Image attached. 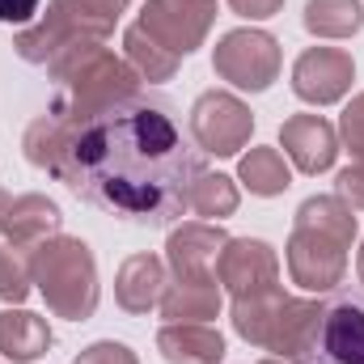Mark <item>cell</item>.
Returning a JSON list of instances; mask_svg holds the SVG:
<instances>
[{
    "label": "cell",
    "mask_w": 364,
    "mask_h": 364,
    "mask_svg": "<svg viewBox=\"0 0 364 364\" xmlns=\"http://www.w3.org/2000/svg\"><path fill=\"white\" fill-rule=\"evenodd\" d=\"M301 21L314 38H352L364 30V4L360 0H305Z\"/></svg>",
    "instance_id": "obj_22"
},
{
    "label": "cell",
    "mask_w": 364,
    "mask_h": 364,
    "mask_svg": "<svg viewBox=\"0 0 364 364\" xmlns=\"http://www.w3.org/2000/svg\"><path fill=\"white\" fill-rule=\"evenodd\" d=\"M356 275H360V284H364V242H360V255H356Z\"/></svg>",
    "instance_id": "obj_34"
},
{
    "label": "cell",
    "mask_w": 364,
    "mask_h": 364,
    "mask_svg": "<svg viewBox=\"0 0 364 364\" xmlns=\"http://www.w3.org/2000/svg\"><path fill=\"white\" fill-rule=\"evenodd\" d=\"M284 301H288L284 284H272V288H259V292H242V296H233V309H229L233 331H237L246 343L267 348L272 322H275V314H279V305H284Z\"/></svg>",
    "instance_id": "obj_21"
},
{
    "label": "cell",
    "mask_w": 364,
    "mask_h": 364,
    "mask_svg": "<svg viewBox=\"0 0 364 364\" xmlns=\"http://www.w3.org/2000/svg\"><path fill=\"white\" fill-rule=\"evenodd\" d=\"M43 0H0V21L4 26H30Z\"/></svg>",
    "instance_id": "obj_32"
},
{
    "label": "cell",
    "mask_w": 364,
    "mask_h": 364,
    "mask_svg": "<svg viewBox=\"0 0 364 364\" xmlns=\"http://www.w3.org/2000/svg\"><path fill=\"white\" fill-rule=\"evenodd\" d=\"M225 242H229V233L220 225H212V220H186L178 229H170L166 267L174 272V279H212Z\"/></svg>",
    "instance_id": "obj_12"
},
{
    "label": "cell",
    "mask_w": 364,
    "mask_h": 364,
    "mask_svg": "<svg viewBox=\"0 0 364 364\" xmlns=\"http://www.w3.org/2000/svg\"><path fill=\"white\" fill-rule=\"evenodd\" d=\"M77 9H85L93 17H106V21H119V13L132 4V0H73Z\"/></svg>",
    "instance_id": "obj_33"
},
{
    "label": "cell",
    "mask_w": 364,
    "mask_h": 364,
    "mask_svg": "<svg viewBox=\"0 0 364 364\" xmlns=\"http://www.w3.org/2000/svg\"><path fill=\"white\" fill-rule=\"evenodd\" d=\"M68 144H73V123L55 119V114H38L26 136H21V149H26V161L51 178H60L64 170V157H68Z\"/></svg>",
    "instance_id": "obj_20"
},
{
    "label": "cell",
    "mask_w": 364,
    "mask_h": 364,
    "mask_svg": "<svg viewBox=\"0 0 364 364\" xmlns=\"http://www.w3.org/2000/svg\"><path fill=\"white\" fill-rule=\"evenodd\" d=\"M73 364H140L136 360V352L127 348V343H114V339H97V343H90L81 356Z\"/></svg>",
    "instance_id": "obj_29"
},
{
    "label": "cell",
    "mask_w": 364,
    "mask_h": 364,
    "mask_svg": "<svg viewBox=\"0 0 364 364\" xmlns=\"http://www.w3.org/2000/svg\"><path fill=\"white\" fill-rule=\"evenodd\" d=\"M322 314H326V305H322V301H309V296H288V301L279 305L275 322H272L267 352H275L279 360L301 364V360H305V352L314 348L318 331H322Z\"/></svg>",
    "instance_id": "obj_15"
},
{
    "label": "cell",
    "mask_w": 364,
    "mask_h": 364,
    "mask_svg": "<svg viewBox=\"0 0 364 364\" xmlns=\"http://www.w3.org/2000/svg\"><path fill=\"white\" fill-rule=\"evenodd\" d=\"M157 309L166 322H212L220 318V279H170Z\"/></svg>",
    "instance_id": "obj_18"
},
{
    "label": "cell",
    "mask_w": 364,
    "mask_h": 364,
    "mask_svg": "<svg viewBox=\"0 0 364 364\" xmlns=\"http://www.w3.org/2000/svg\"><path fill=\"white\" fill-rule=\"evenodd\" d=\"M216 279L229 296L272 288V284H279V255L263 237H229L216 259Z\"/></svg>",
    "instance_id": "obj_11"
},
{
    "label": "cell",
    "mask_w": 364,
    "mask_h": 364,
    "mask_svg": "<svg viewBox=\"0 0 364 364\" xmlns=\"http://www.w3.org/2000/svg\"><path fill=\"white\" fill-rule=\"evenodd\" d=\"M259 364H292V360H279V356H267V360H259Z\"/></svg>",
    "instance_id": "obj_36"
},
{
    "label": "cell",
    "mask_w": 364,
    "mask_h": 364,
    "mask_svg": "<svg viewBox=\"0 0 364 364\" xmlns=\"http://www.w3.org/2000/svg\"><path fill=\"white\" fill-rule=\"evenodd\" d=\"M335 195H339L352 212H364V166L360 161L335 174Z\"/></svg>",
    "instance_id": "obj_30"
},
{
    "label": "cell",
    "mask_w": 364,
    "mask_h": 364,
    "mask_svg": "<svg viewBox=\"0 0 364 364\" xmlns=\"http://www.w3.org/2000/svg\"><path fill=\"white\" fill-rule=\"evenodd\" d=\"M279 64H284V55H279L275 34L255 30V26L229 30L216 43V51H212V73L225 85H233V90H242V93L272 90L275 77H279Z\"/></svg>",
    "instance_id": "obj_5"
},
{
    "label": "cell",
    "mask_w": 364,
    "mask_h": 364,
    "mask_svg": "<svg viewBox=\"0 0 364 364\" xmlns=\"http://www.w3.org/2000/svg\"><path fill=\"white\" fill-rule=\"evenodd\" d=\"M157 352L170 364H220L225 335L208 322H166L157 331Z\"/></svg>",
    "instance_id": "obj_17"
},
{
    "label": "cell",
    "mask_w": 364,
    "mask_h": 364,
    "mask_svg": "<svg viewBox=\"0 0 364 364\" xmlns=\"http://www.w3.org/2000/svg\"><path fill=\"white\" fill-rule=\"evenodd\" d=\"M301 364H364V301L335 296L322 314V331Z\"/></svg>",
    "instance_id": "obj_10"
},
{
    "label": "cell",
    "mask_w": 364,
    "mask_h": 364,
    "mask_svg": "<svg viewBox=\"0 0 364 364\" xmlns=\"http://www.w3.org/2000/svg\"><path fill=\"white\" fill-rule=\"evenodd\" d=\"M186 127H191V140L203 157H237L255 136V114L237 93L208 90L195 97Z\"/></svg>",
    "instance_id": "obj_6"
},
{
    "label": "cell",
    "mask_w": 364,
    "mask_h": 364,
    "mask_svg": "<svg viewBox=\"0 0 364 364\" xmlns=\"http://www.w3.org/2000/svg\"><path fill=\"white\" fill-rule=\"evenodd\" d=\"M123 60L136 68V77L140 81H170L174 73H178V55H170L157 38H149L140 26H127L123 30Z\"/></svg>",
    "instance_id": "obj_25"
},
{
    "label": "cell",
    "mask_w": 364,
    "mask_h": 364,
    "mask_svg": "<svg viewBox=\"0 0 364 364\" xmlns=\"http://www.w3.org/2000/svg\"><path fill=\"white\" fill-rule=\"evenodd\" d=\"M4 208H9V195H4V186H0V216H4Z\"/></svg>",
    "instance_id": "obj_35"
},
{
    "label": "cell",
    "mask_w": 364,
    "mask_h": 364,
    "mask_svg": "<svg viewBox=\"0 0 364 364\" xmlns=\"http://www.w3.org/2000/svg\"><path fill=\"white\" fill-rule=\"evenodd\" d=\"M339 140H343V149L364 166V93H356L343 106V114H339Z\"/></svg>",
    "instance_id": "obj_28"
},
{
    "label": "cell",
    "mask_w": 364,
    "mask_h": 364,
    "mask_svg": "<svg viewBox=\"0 0 364 364\" xmlns=\"http://www.w3.org/2000/svg\"><path fill=\"white\" fill-rule=\"evenodd\" d=\"M114 34V21L106 17H93L85 9H77L73 0H47V13L34 21V26H21L17 38H13V51L34 64V68H47L51 55H60L68 43H81V38H97L106 43Z\"/></svg>",
    "instance_id": "obj_4"
},
{
    "label": "cell",
    "mask_w": 364,
    "mask_h": 364,
    "mask_svg": "<svg viewBox=\"0 0 364 364\" xmlns=\"http://www.w3.org/2000/svg\"><path fill=\"white\" fill-rule=\"evenodd\" d=\"M237 178H242V186H246L250 195L275 199V195H284V191L292 186V170H288V161H284L279 149H250V153L237 161Z\"/></svg>",
    "instance_id": "obj_23"
},
{
    "label": "cell",
    "mask_w": 364,
    "mask_h": 364,
    "mask_svg": "<svg viewBox=\"0 0 364 364\" xmlns=\"http://www.w3.org/2000/svg\"><path fill=\"white\" fill-rule=\"evenodd\" d=\"M229 9L237 17H246V21H267L284 9V0H229Z\"/></svg>",
    "instance_id": "obj_31"
},
{
    "label": "cell",
    "mask_w": 364,
    "mask_h": 364,
    "mask_svg": "<svg viewBox=\"0 0 364 364\" xmlns=\"http://www.w3.org/2000/svg\"><path fill=\"white\" fill-rule=\"evenodd\" d=\"M149 38H157L170 55H191L203 47L216 26V0H149L136 21Z\"/></svg>",
    "instance_id": "obj_8"
},
{
    "label": "cell",
    "mask_w": 364,
    "mask_h": 364,
    "mask_svg": "<svg viewBox=\"0 0 364 364\" xmlns=\"http://www.w3.org/2000/svg\"><path fill=\"white\" fill-rule=\"evenodd\" d=\"M237 203H242L237 182L229 178V174H212V170H203L199 178L191 182V195H186V212H195V216H203L212 225L225 220V216H233Z\"/></svg>",
    "instance_id": "obj_24"
},
{
    "label": "cell",
    "mask_w": 364,
    "mask_h": 364,
    "mask_svg": "<svg viewBox=\"0 0 364 364\" xmlns=\"http://www.w3.org/2000/svg\"><path fill=\"white\" fill-rule=\"evenodd\" d=\"M296 225H314V229H326L335 237H343L348 246L356 242V212L339 199V195H309L301 208H296Z\"/></svg>",
    "instance_id": "obj_26"
},
{
    "label": "cell",
    "mask_w": 364,
    "mask_h": 364,
    "mask_svg": "<svg viewBox=\"0 0 364 364\" xmlns=\"http://www.w3.org/2000/svg\"><path fill=\"white\" fill-rule=\"evenodd\" d=\"M47 77L55 81V97H51L47 114H55V119H64L73 127H81L97 114L132 102L136 93H144L140 90L144 81L136 77V68L97 38L68 43L60 55H51Z\"/></svg>",
    "instance_id": "obj_2"
},
{
    "label": "cell",
    "mask_w": 364,
    "mask_h": 364,
    "mask_svg": "<svg viewBox=\"0 0 364 364\" xmlns=\"http://www.w3.org/2000/svg\"><path fill=\"white\" fill-rule=\"evenodd\" d=\"M30 275H34V288L43 292V301L55 318H68V322L93 318V309L102 301V284H97L93 250L81 237L60 233V237L43 242L30 255Z\"/></svg>",
    "instance_id": "obj_3"
},
{
    "label": "cell",
    "mask_w": 364,
    "mask_h": 364,
    "mask_svg": "<svg viewBox=\"0 0 364 364\" xmlns=\"http://www.w3.org/2000/svg\"><path fill=\"white\" fill-rule=\"evenodd\" d=\"M34 288V275H30V255L26 250H13L9 242H0V301L4 305H21Z\"/></svg>",
    "instance_id": "obj_27"
},
{
    "label": "cell",
    "mask_w": 364,
    "mask_h": 364,
    "mask_svg": "<svg viewBox=\"0 0 364 364\" xmlns=\"http://www.w3.org/2000/svg\"><path fill=\"white\" fill-rule=\"evenodd\" d=\"M279 144L301 174H326L339 157V132L322 114H292L279 127Z\"/></svg>",
    "instance_id": "obj_14"
},
{
    "label": "cell",
    "mask_w": 364,
    "mask_h": 364,
    "mask_svg": "<svg viewBox=\"0 0 364 364\" xmlns=\"http://www.w3.org/2000/svg\"><path fill=\"white\" fill-rule=\"evenodd\" d=\"M51 352V326L30 309H0V356L13 364H34Z\"/></svg>",
    "instance_id": "obj_19"
},
{
    "label": "cell",
    "mask_w": 364,
    "mask_h": 364,
    "mask_svg": "<svg viewBox=\"0 0 364 364\" xmlns=\"http://www.w3.org/2000/svg\"><path fill=\"white\" fill-rule=\"evenodd\" d=\"M348 250L352 246L343 237L292 220V237L284 246L292 284L305 288V292H331V288H339L343 275H348Z\"/></svg>",
    "instance_id": "obj_7"
},
{
    "label": "cell",
    "mask_w": 364,
    "mask_h": 364,
    "mask_svg": "<svg viewBox=\"0 0 364 364\" xmlns=\"http://www.w3.org/2000/svg\"><path fill=\"white\" fill-rule=\"evenodd\" d=\"M60 229H64V212L47 195H34V191L9 199V208L0 216V242H9L13 250H26V255H34L43 242L60 237Z\"/></svg>",
    "instance_id": "obj_13"
},
{
    "label": "cell",
    "mask_w": 364,
    "mask_h": 364,
    "mask_svg": "<svg viewBox=\"0 0 364 364\" xmlns=\"http://www.w3.org/2000/svg\"><path fill=\"white\" fill-rule=\"evenodd\" d=\"M166 259H157V255H132V259H123V267L114 275V301H119V309L123 314H149V309H157V301H161V292H166Z\"/></svg>",
    "instance_id": "obj_16"
},
{
    "label": "cell",
    "mask_w": 364,
    "mask_h": 364,
    "mask_svg": "<svg viewBox=\"0 0 364 364\" xmlns=\"http://www.w3.org/2000/svg\"><path fill=\"white\" fill-rule=\"evenodd\" d=\"M203 170V153L186 140L178 106L161 93H136L73 127L60 182L119 220L170 225L186 212L191 182Z\"/></svg>",
    "instance_id": "obj_1"
},
{
    "label": "cell",
    "mask_w": 364,
    "mask_h": 364,
    "mask_svg": "<svg viewBox=\"0 0 364 364\" xmlns=\"http://www.w3.org/2000/svg\"><path fill=\"white\" fill-rule=\"evenodd\" d=\"M356 81V60L343 47H305L292 64V93L309 106H335Z\"/></svg>",
    "instance_id": "obj_9"
}]
</instances>
